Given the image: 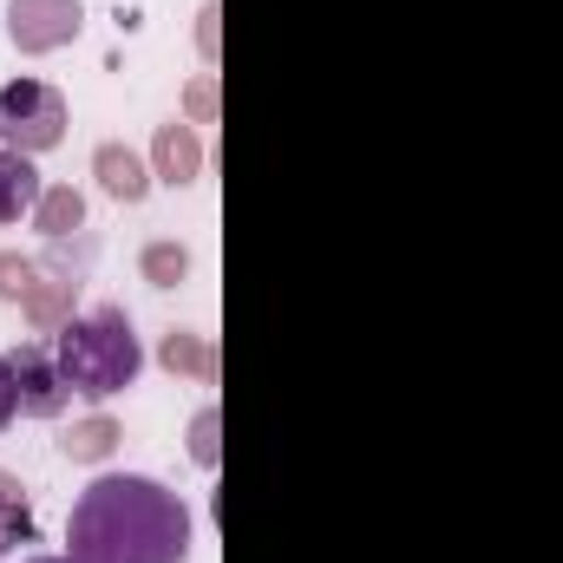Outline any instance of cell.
I'll use <instances>...</instances> for the list:
<instances>
[{
    "label": "cell",
    "mask_w": 563,
    "mask_h": 563,
    "mask_svg": "<svg viewBox=\"0 0 563 563\" xmlns=\"http://www.w3.org/2000/svg\"><path fill=\"white\" fill-rule=\"evenodd\" d=\"M66 544H73V563H184L190 511L170 485L144 472H106L79 492Z\"/></svg>",
    "instance_id": "cell-1"
},
{
    "label": "cell",
    "mask_w": 563,
    "mask_h": 563,
    "mask_svg": "<svg viewBox=\"0 0 563 563\" xmlns=\"http://www.w3.org/2000/svg\"><path fill=\"white\" fill-rule=\"evenodd\" d=\"M53 361H59V374H66L73 394L112 400V394H125V387L139 380L144 347H139L132 314L106 301V308H92V314H73V321L53 334Z\"/></svg>",
    "instance_id": "cell-2"
},
{
    "label": "cell",
    "mask_w": 563,
    "mask_h": 563,
    "mask_svg": "<svg viewBox=\"0 0 563 563\" xmlns=\"http://www.w3.org/2000/svg\"><path fill=\"white\" fill-rule=\"evenodd\" d=\"M66 92L59 86H46V79H13V86H0V144L7 151H53V144L66 139Z\"/></svg>",
    "instance_id": "cell-3"
},
{
    "label": "cell",
    "mask_w": 563,
    "mask_h": 563,
    "mask_svg": "<svg viewBox=\"0 0 563 563\" xmlns=\"http://www.w3.org/2000/svg\"><path fill=\"white\" fill-rule=\"evenodd\" d=\"M79 26H86L79 0H7V40L20 53H59L79 40Z\"/></svg>",
    "instance_id": "cell-4"
},
{
    "label": "cell",
    "mask_w": 563,
    "mask_h": 563,
    "mask_svg": "<svg viewBox=\"0 0 563 563\" xmlns=\"http://www.w3.org/2000/svg\"><path fill=\"white\" fill-rule=\"evenodd\" d=\"M13 380H20V413H26V420H59L66 400H73V387H66L53 347H20V354H13Z\"/></svg>",
    "instance_id": "cell-5"
},
{
    "label": "cell",
    "mask_w": 563,
    "mask_h": 563,
    "mask_svg": "<svg viewBox=\"0 0 563 563\" xmlns=\"http://www.w3.org/2000/svg\"><path fill=\"white\" fill-rule=\"evenodd\" d=\"M197 170H203V144L190 125H157V139H151V177H164V184H197Z\"/></svg>",
    "instance_id": "cell-6"
},
{
    "label": "cell",
    "mask_w": 563,
    "mask_h": 563,
    "mask_svg": "<svg viewBox=\"0 0 563 563\" xmlns=\"http://www.w3.org/2000/svg\"><path fill=\"white\" fill-rule=\"evenodd\" d=\"M73 301H79V276H73V269H40L33 295H26L20 308H26V321H33L40 334H59V328L73 321Z\"/></svg>",
    "instance_id": "cell-7"
},
{
    "label": "cell",
    "mask_w": 563,
    "mask_h": 563,
    "mask_svg": "<svg viewBox=\"0 0 563 563\" xmlns=\"http://www.w3.org/2000/svg\"><path fill=\"white\" fill-rule=\"evenodd\" d=\"M92 177H99L106 197H119V203H144V197H151V170H144L139 151H125V144H99V151H92Z\"/></svg>",
    "instance_id": "cell-8"
},
{
    "label": "cell",
    "mask_w": 563,
    "mask_h": 563,
    "mask_svg": "<svg viewBox=\"0 0 563 563\" xmlns=\"http://www.w3.org/2000/svg\"><path fill=\"white\" fill-rule=\"evenodd\" d=\"M40 197H46V184H40L33 157L0 144V223H20V217H33V203H40Z\"/></svg>",
    "instance_id": "cell-9"
},
{
    "label": "cell",
    "mask_w": 563,
    "mask_h": 563,
    "mask_svg": "<svg viewBox=\"0 0 563 563\" xmlns=\"http://www.w3.org/2000/svg\"><path fill=\"white\" fill-rule=\"evenodd\" d=\"M33 230H40L46 243H66L73 230H86V197H79L73 184H46V197L33 203Z\"/></svg>",
    "instance_id": "cell-10"
},
{
    "label": "cell",
    "mask_w": 563,
    "mask_h": 563,
    "mask_svg": "<svg viewBox=\"0 0 563 563\" xmlns=\"http://www.w3.org/2000/svg\"><path fill=\"white\" fill-rule=\"evenodd\" d=\"M157 361H164L170 374H190V380H217V347H210L203 334H190V328H170V334L157 341Z\"/></svg>",
    "instance_id": "cell-11"
},
{
    "label": "cell",
    "mask_w": 563,
    "mask_h": 563,
    "mask_svg": "<svg viewBox=\"0 0 563 563\" xmlns=\"http://www.w3.org/2000/svg\"><path fill=\"white\" fill-rule=\"evenodd\" d=\"M119 439H125L119 420L92 413V420H79L66 439H59V452H66V459H79V465H99V459H112V452H119Z\"/></svg>",
    "instance_id": "cell-12"
},
{
    "label": "cell",
    "mask_w": 563,
    "mask_h": 563,
    "mask_svg": "<svg viewBox=\"0 0 563 563\" xmlns=\"http://www.w3.org/2000/svg\"><path fill=\"white\" fill-rule=\"evenodd\" d=\"M13 544H33V505H26V485L13 472H0V558Z\"/></svg>",
    "instance_id": "cell-13"
},
{
    "label": "cell",
    "mask_w": 563,
    "mask_h": 563,
    "mask_svg": "<svg viewBox=\"0 0 563 563\" xmlns=\"http://www.w3.org/2000/svg\"><path fill=\"white\" fill-rule=\"evenodd\" d=\"M139 269H144L151 288H177V282L190 276V250H184V243H151L139 256Z\"/></svg>",
    "instance_id": "cell-14"
},
{
    "label": "cell",
    "mask_w": 563,
    "mask_h": 563,
    "mask_svg": "<svg viewBox=\"0 0 563 563\" xmlns=\"http://www.w3.org/2000/svg\"><path fill=\"white\" fill-rule=\"evenodd\" d=\"M33 282H40V263H33V256L0 250V301H26V295H33Z\"/></svg>",
    "instance_id": "cell-15"
},
{
    "label": "cell",
    "mask_w": 563,
    "mask_h": 563,
    "mask_svg": "<svg viewBox=\"0 0 563 563\" xmlns=\"http://www.w3.org/2000/svg\"><path fill=\"white\" fill-rule=\"evenodd\" d=\"M217 452H223V445H217V407H203V413L190 420V459H197V465H217Z\"/></svg>",
    "instance_id": "cell-16"
},
{
    "label": "cell",
    "mask_w": 563,
    "mask_h": 563,
    "mask_svg": "<svg viewBox=\"0 0 563 563\" xmlns=\"http://www.w3.org/2000/svg\"><path fill=\"white\" fill-rule=\"evenodd\" d=\"M20 413V380H13V354H0V432Z\"/></svg>",
    "instance_id": "cell-17"
},
{
    "label": "cell",
    "mask_w": 563,
    "mask_h": 563,
    "mask_svg": "<svg viewBox=\"0 0 563 563\" xmlns=\"http://www.w3.org/2000/svg\"><path fill=\"white\" fill-rule=\"evenodd\" d=\"M190 112H197V119H217V79H210V73L190 86Z\"/></svg>",
    "instance_id": "cell-18"
},
{
    "label": "cell",
    "mask_w": 563,
    "mask_h": 563,
    "mask_svg": "<svg viewBox=\"0 0 563 563\" xmlns=\"http://www.w3.org/2000/svg\"><path fill=\"white\" fill-rule=\"evenodd\" d=\"M197 40H203V53H217V7H203V26H197Z\"/></svg>",
    "instance_id": "cell-19"
},
{
    "label": "cell",
    "mask_w": 563,
    "mask_h": 563,
    "mask_svg": "<svg viewBox=\"0 0 563 563\" xmlns=\"http://www.w3.org/2000/svg\"><path fill=\"white\" fill-rule=\"evenodd\" d=\"M26 563H73V558H26Z\"/></svg>",
    "instance_id": "cell-20"
}]
</instances>
